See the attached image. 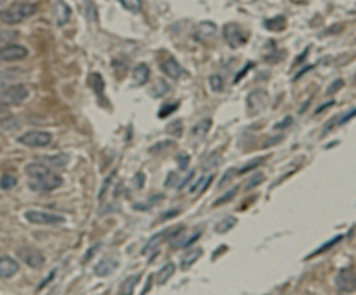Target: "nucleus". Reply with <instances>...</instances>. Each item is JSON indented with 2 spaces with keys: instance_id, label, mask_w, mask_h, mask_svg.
<instances>
[{
  "instance_id": "obj_33",
  "label": "nucleus",
  "mask_w": 356,
  "mask_h": 295,
  "mask_svg": "<svg viewBox=\"0 0 356 295\" xmlns=\"http://www.w3.org/2000/svg\"><path fill=\"white\" fill-rule=\"evenodd\" d=\"M17 37V32H12V30H2L0 32V47H5L10 44L12 41Z\"/></svg>"
},
{
  "instance_id": "obj_16",
  "label": "nucleus",
  "mask_w": 356,
  "mask_h": 295,
  "mask_svg": "<svg viewBox=\"0 0 356 295\" xmlns=\"http://www.w3.org/2000/svg\"><path fill=\"white\" fill-rule=\"evenodd\" d=\"M168 235H170V228L162 229V231H160V232L154 234L153 237L147 241V244L144 246V248H143V254L147 255L148 253H151L153 250H155L157 247L161 244L164 240H168Z\"/></svg>"
},
{
  "instance_id": "obj_10",
  "label": "nucleus",
  "mask_w": 356,
  "mask_h": 295,
  "mask_svg": "<svg viewBox=\"0 0 356 295\" xmlns=\"http://www.w3.org/2000/svg\"><path fill=\"white\" fill-rule=\"evenodd\" d=\"M335 284L340 291L343 292H353L355 291V270L353 268H343L338 272L336 278H335Z\"/></svg>"
},
{
  "instance_id": "obj_22",
  "label": "nucleus",
  "mask_w": 356,
  "mask_h": 295,
  "mask_svg": "<svg viewBox=\"0 0 356 295\" xmlns=\"http://www.w3.org/2000/svg\"><path fill=\"white\" fill-rule=\"evenodd\" d=\"M174 272H175V265H174V262H167L161 270L158 271V274H157V284H158V285H164V284L172 277Z\"/></svg>"
},
{
  "instance_id": "obj_30",
  "label": "nucleus",
  "mask_w": 356,
  "mask_h": 295,
  "mask_svg": "<svg viewBox=\"0 0 356 295\" xmlns=\"http://www.w3.org/2000/svg\"><path fill=\"white\" fill-rule=\"evenodd\" d=\"M123 8L126 10H129L130 13H140L141 8H143V3L141 0H117Z\"/></svg>"
},
{
  "instance_id": "obj_32",
  "label": "nucleus",
  "mask_w": 356,
  "mask_h": 295,
  "mask_svg": "<svg viewBox=\"0 0 356 295\" xmlns=\"http://www.w3.org/2000/svg\"><path fill=\"white\" fill-rule=\"evenodd\" d=\"M343 240V235H336V237H333L332 240H329V241H326L324 246L319 247V248H316L315 253H312V254L309 255V257H314V255L316 254H322V253H325V251H328V250H331L332 247H335L339 241H342Z\"/></svg>"
},
{
  "instance_id": "obj_6",
  "label": "nucleus",
  "mask_w": 356,
  "mask_h": 295,
  "mask_svg": "<svg viewBox=\"0 0 356 295\" xmlns=\"http://www.w3.org/2000/svg\"><path fill=\"white\" fill-rule=\"evenodd\" d=\"M25 218L32 224L37 225H57L65 222V217L58 214L47 213V211H39V210H29L25 213Z\"/></svg>"
},
{
  "instance_id": "obj_49",
  "label": "nucleus",
  "mask_w": 356,
  "mask_h": 295,
  "mask_svg": "<svg viewBox=\"0 0 356 295\" xmlns=\"http://www.w3.org/2000/svg\"><path fill=\"white\" fill-rule=\"evenodd\" d=\"M181 213V210L180 208H172V210H170V211H167V213L162 214V221H165V220H170V218H174V217H177L178 214Z\"/></svg>"
},
{
  "instance_id": "obj_5",
  "label": "nucleus",
  "mask_w": 356,
  "mask_h": 295,
  "mask_svg": "<svg viewBox=\"0 0 356 295\" xmlns=\"http://www.w3.org/2000/svg\"><path fill=\"white\" fill-rule=\"evenodd\" d=\"M53 140V136L47 133V131H41V130H32L27 131L25 134H22L17 141L20 144H23L26 147H46L49 146Z\"/></svg>"
},
{
  "instance_id": "obj_48",
  "label": "nucleus",
  "mask_w": 356,
  "mask_h": 295,
  "mask_svg": "<svg viewBox=\"0 0 356 295\" xmlns=\"http://www.w3.org/2000/svg\"><path fill=\"white\" fill-rule=\"evenodd\" d=\"M194 177V171H190L188 174L186 175V179L184 180H181L180 183H178V186H177V189L178 190H183L186 186H188L190 184V181H191V179Z\"/></svg>"
},
{
  "instance_id": "obj_14",
  "label": "nucleus",
  "mask_w": 356,
  "mask_h": 295,
  "mask_svg": "<svg viewBox=\"0 0 356 295\" xmlns=\"http://www.w3.org/2000/svg\"><path fill=\"white\" fill-rule=\"evenodd\" d=\"M25 171L29 175V179H40L43 175H47L49 172H51V170L49 165H46L41 161H33L26 165Z\"/></svg>"
},
{
  "instance_id": "obj_20",
  "label": "nucleus",
  "mask_w": 356,
  "mask_h": 295,
  "mask_svg": "<svg viewBox=\"0 0 356 295\" xmlns=\"http://www.w3.org/2000/svg\"><path fill=\"white\" fill-rule=\"evenodd\" d=\"M211 126H212V120H211V119H203V120H200V122L191 129L193 137L200 140L204 139V137L208 134V131L211 130Z\"/></svg>"
},
{
  "instance_id": "obj_13",
  "label": "nucleus",
  "mask_w": 356,
  "mask_h": 295,
  "mask_svg": "<svg viewBox=\"0 0 356 295\" xmlns=\"http://www.w3.org/2000/svg\"><path fill=\"white\" fill-rule=\"evenodd\" d=\"M19 262L10 257L0 258V278H10L19 271Z\"/></svg>"
},
{
  "instance_id": "obj_46",
  "label": "nucleus",
  "mask_w": 356,
  "mask_h": 295,
  "mask_svg": "<svg viewBox=\"0 0 356 295\" xmlns=\"http://www.w3.org/2000/svg\"><path fill=\"white\" fill-rule=\"evenodd\" d=\"M234 168H231V170H228V171L224 172V175H222V179L219 180V184H218V189H222L225 184H227V181H231L232 180V177H234Z\"/></svg>"
},
{
  "instance_id": "obj_39",
  "label": "nucleus",
  "mask_w": 356,
  "mask_h": 295,
  "mask_svg": "<svg viewBox=\"0 0 356 295\" xmlns=\"http://www.w3.org/2000/svg\"><path fill=\"white\" fill-rule=\"evenodd\" d=\"M221 164V157L217 154V153H212L204 163V168H215L217 165Z\"/></svg>"
},
{
  "instance_id": "obj_38",
  "label": "nucleus",
  "mask_w": 356,
  "mask_h": 295,
  "mask_svg": "<svg viewBox=\"0 0 356 295\" xmlns=\"http://www.w3.org/2000/svg\"><path fill=\"white\" fill-rule=\"evenodd\" d=\"M183 130H184V127H183V122H181V120L172 122V123L170 124V127L167 129V131L170 133L171 136H174V137H180V136L183 134Z\"/></svg>"
},
{
  "instance_id": "obj_36",
  "label": "nucleus",
  "mask_w": 356,
  "mask_h": 295,
  "mask_svg": "<svg viewBox=\"0 0 356 295\" xmlns=\"http://www.w3.org/2000/svg\"><path fill=\"white\" fill-rule=\"evenodd\" d=\"M177 108H178V103H174V104L165 103V104H162V106L160 107V110H158V117H160V119H165V117H168L170 114H172Z\"/></svg>"
},
{
  "instance_id": "obj_47",
  "label": "nucleus",
  "mask_w": 356,
  "mask_h": 295,
  "mask_svg": "<svg viewBox=\"0 0 356 295\" xmlns=\"http://www.w3.org/2000/svg\"><path fill=\"white\" fill-rule=\"evenodd\" d=\"M283 140V136L281 134V136H276V137H271V139H268L264 144H262V147L264 148H268V147H271V146H276V144H279L281 141Z\"/></svg>"
},
{
  "instance_id": "obj_41",
  "label": "nucleus",
  "mask_w": 356,
  "mask_h": 295,
  "mask_svg": "<svg viewBox=\"0 0 356 295\" xmlns=\"http://www.w3.org/2000/svg\"><path fill=\"white\" fill-rule=\"evenodd\" d=\"M178 183H180V175H178V172L177 171L168 172L167 180H165V187H167V189L175 187V186H178Z\"/></svg>"
},
{
  "instance_id": "obj_50",
  "label": "nucleus",
  "mask_w": 356,
  "mask_h": 295,
  "mask_svg": "<svg viewBox=\"0 0 356 295\" xmlns=\"http://www.w3.org/2000/svg\"><path fill=\"white\" fill-rule=\"evenodd\" d=\"M171 144H172V141H162V143H158V144L153 146V147L150 148V151H151V153H157L158 150H160V151L164 150L162 147H165V146H171Z\"/></svg>"
},
{
  "instance_id": "obj_56",
  "label": "nucleus",
  "mask_w": 356,
  "mask_h": 295,
  "mask_svg": "<svg viewBox=\"0 0 356 295\" xmlns=\"http://www.w3.org/2000/svg\"><path fill=\"white\" fill-rule=\"evenodd\" d=\"M0 3H3V0H0Z\"/></svg>"
},
{
  "instance_id": "obj_17",
  "label": "nucleus",
  "mask_w": 356,
  "mask_h": 295,
  "mask_svg": "<svg viewBox=\"0 0 356 295\" xmlns=\"http://www.w3.org/2000/svg\"><path fill=\"white\" fill-rule=\"evenodd\" d=\"M72 16V9L66 5L63 0L56 2V22L58 26H65Z\"/></svg>"
},
{
  "instance_id": "obj_29",
  "label": "nucleus",
  "mask_w": 356,
  "mask_h": 295,
  "mask_svg": "<svg viewBox=\"0 0 356 295\" xmlns=\"http://www.w3.org/2000/svg\"><path fill=\"white\" fill-rule=\"evenodd\" d=\"M90 86L91 89L96 91V94L101 96L103 91H104V82H103V77L98 73L90 74Z\"/></svg>"
},
{
  "instance_id": "obj_18",
  "label": "nucleus",
  "mask_w": 356,
  "mask_h": 295,
  "mask_svg": "<svg viewBox=\"0 0 356 295\" xmlns=\"http://www.w3.org/2000/svg\"><path fill=\"white\" fill-rule=\"evenodd\" d=\"M200 237H201V232H200V231L195 232V234L188 235V237H183V232H181V234H178L177 237L171 240L170 246L172 247V248H187V247H190L191 244H194L195 241Z\"/></svg>"
},
{
  "instance_id": "obj_54",
  "label": "nucleus",
  "mask_w": 356,
  "mask_h": 295,
  "mask_svg": "<svg viewBox=\"0 0 356 295\" xmlns=\"http://www.w3.org/2000/svg\"><path fill=\"white\" fill-rule=\"evenodd\" d=\"M308 51H309V47H308V49L304 50V53H302V54H301V56H300V58H298V60L295 62V65H298V63H301V62H302V60L305 58V56H307V54H308Z\"/></svg>"
},
{
  "instance_id": "obj_3",
  "label": "nucleus",
  "mask_w": 356,
  "mask_h": 295,
  "mask_svg": "<svg viewBox=\"0 0 356 295\" xmlns=\"http://www.w3.org/2000/svg\"><path fill=\"white\" fill-rule=\"evenodd\" d=\"M62 184H63V177L51 171L47 175L40 177V179H30L29 187H30V190L37 191V193H47V191H53V190L58 189Z\"/></svg>"
},
{
  "instance_id": "obj_9",
  "label": "nucleus",
  "mask_w": 356,
  "mask_h": 295,
  "mask_svg": "<svg viewBox=\"0 0 356 295\" xmlns=\"http://www.w3.org/2000/svg\"><path fill=\"white\" fill-rule=\"evenodd\" d=\"M29 50L25 46L20 44H8L5 47H0V63H9V62H16L23 60L27 57Z\"/></svg>"
},
{
  "instance_id": "obj_19",
  "label": "nucleus",
  "mask_w": 356,
  "mask_h": 295,
  "mask_svg": "<svg viewBox=\"0 0 356 295\" xmlns=\"http://www.w3.org/2000/svg\"><path fill=\"white\" fill-rule=\"evenodd\" d=\"M133 79H134V83L137 86H144L148 79H150V69L148 66L141 63V65L136 66V69L133 70Z\"/></svg>"
},
{
  "instance_id": "obj_4",
  "label": "nucleus",
  "mask_w": 356,
  "mask_h": 295,
  "mask_svg": "<svg viewBox=\"0 0 356 295\" xmlns=\"http://www.w3.org/2000/svg\"><path fill=\"white\" fill-rule=\"evenodd\" d=\"M222 36L231 49H238L248 41V34L244 32L243 27L236 23H228L224 26Z\"/></svg>"
},
{
  "instance_id": "obj_34",
  "label": "nucleus",
  "mask_w": 356,
  "mask_h": 295,
  "mask_svg": "<svg viewBox=\"0 0 356 295\" xmlns=\"http://www.w3.org/2000/svg\"><path fill=\"white\" fill-rule=\"evenodd\" d=\"M16 177L15 175H12V174H5V175H2V179H0V189L2 190H10L13 189L15 186H16Z\"/></svg>"
},
{
  "instance_id": "obj_7",
  "label": "nucleus",
  "mask_w": 356,
  "mask_h": 295,
  "mask_svg": "<svg viewBox=\"0 0 356 295\" xmlns=\"http://www.w3.org/2000/svg\"><path fill=\"white\" fill-rule=\"evenodd\" d=\"M17 257L25 262L27 267L34 268V270H39L44 264V255L41 254L40 251H37L34 248H30V247L19 248L17 250Z\"/></svg>"
},
{
  "instance_id": "obj_21",
  "label": "nucleus",
  "mask_w": 356,
  "mask_h": 295,
  "mask_svg": "<svg viewBox=\"0 0 356 295\" xmlns=\"http://www.w3.org/2000/svg\"><path fill=\"white\" fill-rule=\"evenodd\" d=\"M203 255V250L201 248H195V250H193V251H188L183 258H181V264H180V267H181V270L186 271L188 270L191 265H194L195 262L200 260V257Z\"/></svg>"
},
{
  "instance_id": "obj_11",
  "label": "nucleus",
  "mask_w": 356,
  "mask_h": 295,
  "mask_svg": "<svg viewBox=\"0 0 356 295\" xmlns=\"http://www.w3.org/2000/svg\"><path fill=\"white\" fill-rule=\"evenodd\" d=\"M217 33V26L212 22H201L200 25L195 27L193 33V39L197 41L210 40L214 37V34Z\"/></svg>"
},
{
  "instance_id": "obj_15",
  "label": "nucleus",
  "mask_w": 356,
  "mask_h": 295,
  "mask_svg": "<svg viewBox=\"0 0 356 295\" xmlns=\"http://www.w3.org/2000/svg\"><path fill=\"white\" fill-rule=\"evenodd\" d=\"M161 69L164 73L167 74L168 77H171V79H174V80L180 79V77L183 76V73H184V70H183L181 65H180L174 57L167 58L165 62H162Z\"/></svg>"
},
{
  "instance_id": "obj_8",
  "label": "nucleus",
  "mask_w": 356,
  "mask_h": 295,
  "mask_svg": "<svg viewBox=\"0 0 356 295\" xmlns=\"http://www.w3.org/2000/svg\"><path fill=\"white\" fill-rule=\"evenodd\" d=\"M269 101V96L265 90H255L248 94L247 97V107L251 115L259 114Z\"/></svg>"
},
{
  "instance_id": "obj_24",
  "label": "nucleus",
  "mask_w": 356,
  "mask_h": 295,
  "mask_svg": "<svg viewBox=\"0 0 356 295\" xmlns=\"http://www.w3.org/2000/svg\"><path fill=\"white\" fill-rule=\"evenodd\" d=\"M41 160H43L41 163H44L49 167L60 168V167H65L66 164L69 163V156L67 154H54V156L43 157Z\"/></svg>"
},
{
  "instance_id": "obj_45",
  "label": "nucleus",
  "mask_w": 356,
  "mask_h": 295,
  "mask_svg": "<svg viewBox=\"0 0 356 295\" xmlns=\"http://www.w3.org/2000/svg\"><path fill=\"white\" fill-rule=\"evenodd\" d=\"M254 66H255V63H254V62H248L247 65L244 66L243 70H241L240 73H238V74H236V76H235V79H234V83H235V84H236V83H238V82H241V80H243V79H244V76H245V74L248 73V72H250V69H252Z\"/></svg>"
},
{
  "instance_id": "obj_1",
  "label": "nucleus",
  "mask_w": 356,
  "mask_h": 295,
  "mask_svg": "<svg viewBox=\"0 0 356 295\" xmlns=\"http://www.w3.org/2000/svg\"><path fill=\"white\" fill-rule=\"evenodd\" d=\"M36 12H37V8L33 3H15L0 12V20L5 25H17L26 19L32 17Z\"/></svg>"
},
{
  "instance_id": "obj_55",
  "label": "nucleus",
  "mask_w": 356,
  "mask_h": 295,
  "mask_svg": "<svg viewBox=\"0 0 356 295\" xmlns=\"http://www.w3.org/2000/svg\"><path fill=\"white\" fill-rule=\"evenodd\" d=\"M151 279H153V277H151V275H150V277H148V279H147V287L144 288V289H143V291H141V294H146L147 291H148V289H150V284H151Z\"/></svg>"
},
{
  "instance_id": "obj_28",
  "label": "nucleus",
  "mask_w": 356,
  "mask_h": 295,
  "mask_svg": "<svg viewBox=\"0 0 356 295\" xmlns=\"http://www.w3.org/2000/svg\"><path fill=\"white\" fill-rule=\"evenodd\" d=\"M238 190H240V187H238V186H235V187H232V189L229 190V191L224 193L222 196L218 197V198H217V200L212 203V207H221V205H225L227 203H229V201H231V200H232V198L236 196Z\"/></svg>"
},
{
  "instance_id": "obj_31",
  "label": "nucleus",
  "mask_w": 356,
  "mask_h": 295,
  "mask_svg": "<svg viewBox=\"0 0 356 295\" xmlns=\"http://www.w3.org/2000/svg\"><path fill=\"white\" fill-rule=\"evenodd\" d=\"M262 163H264V158H261V157H258V158H254V160L248 161L247 164H244L243 167H240V168H238V171H236V174L243 175V174H245V172L254 171V170H255V168H258L259 165H261Z\"/></svg>"
},
{
  "instance_id": "obj_44",
  "label": "nucleus",
  "mask_w": 356,
  "mask_h": 295,
  "mask_svg": "<svg viewBox=\"0 0 356 295\" xmlns=\"http://www.w3.org/2000/svg\"><path fill=\"white\" fill-rule=\"evenodd\" d=\"M355 114H356V107H353V108H350L349 111H346L345 114L340 115L339 120H338V126H343V124H346L349 120H352V119L355 117Z\"/></svg>"
},
{
  "instance_id": "obj_25",
  "label": "nucleus",
  "mask_w": 356,
  "mask_h": 295,
  "mask_svg": "<svg viewBox=\"0 0 356 295\" xmlns=\"http://www.w3.org/2000/svg\"><path fill=\"white\" fill-rule=\"evenodd\" d=\"M140 274H134V275H130L127 278L123 281L122 288H120V294H126V295H131L134 292V288L138 284L140 281Z\"/></svg>"
},
{
  "instance_id": "obj_35",
  "label": "nucleus",
  "mask_w": 356,
  "mask_h": 295,
  "mask_svg": "<svg viewBox=\"0 0 356 295\" xmlns=\"http://www.w3.org/2000/svg\"><path fill=\"white\" fill-rule=\"evenodd\" d=\"M210 87L211 90L219 93V91L224 89V80L219 74H212L210 77Z\"/></svg>"
},
{
  "instance_id": "obj_43",
  "label": "nucleus",
  "mask_w": 356,
  "mask_h": 295,
  "mask_svg": "<svg viewBox=\"0 0 356 295\" xmlns=\"http://www.w3.org/2000/svg\"><path fill=\"white\" fill-rule=\"evenodd\" d=\"M292 123H293V119H292L291 115H286L283 120L274 124V130H285V129H288L289 126H292Z\"/></svg>"
},
{
  "instance_id": "obj_27",
  "label": "nucleus",
  "mask_w": 356,
  "mask_h": 295,
  "mask_svg": "<svg viewBox=\"0 0 356 295\" xmlns=\"http://www.w3.org/2000/svg\"><path fill=\"white\" fill-rule=\"evenodd\" d=\"M168 90H170L168 84L160 79V80H157V82L153 84V87H151V90H150V94H151V97L160 98L162 97V96H165V94L168 93Z\"/></svg>"
},
{
  "instance_id": "obj_40",
  "label": "nucleus",
  "mask_w": 356,
  "mask_h": 295,
  "mask_svg": "<svg viewBox=\"0 0 356 295\" xmlns=\"http://www.w3.org/2000/svg\"><path fill=\"white\" fill-rule=\"evenodd\" d=\"M190 160H191V157L188 156V154H186V153L178 154L177 156L178 168H180V170H183V171H186L187 168H188V165H190Z\"/></svg>"
},
{
  "instance_id": "obj_2",
  "label": "nucleus",
  "mask_w": 356,
  "mask_h": 295,
  "mask_svg": "<svg viewBox=\"0 0 356 295\" xmlns=\"http://www.w3.org/2000/svg\"><path fill=\"white\" fill-rule=\"evenodd\" d=\"M29 96V91L23 84H12L0 90V106H17L23 103Z\"/></svg>"
},
{
  "instance_id": "obj_37",
  "label": "nucleus",
  "mask_w": 356,
  "mask_h": 295,
  "mask_svg": "<svg viewBox=\"0 0 356 295\" xmlns=\"http://www.w3.org/2000/svg\"><path fill=\"white\" fill-rule=\"evenodd\" d=\"M264 179H265V177H264V174H262V172H255L251 179L248 180V183H247V186H245V191H250V190L258 187L259 184L264 181Z\"/></svg>"
},
{
  "instance_id": "obj_42",
  "label": "nucleus",
  "mask_w": 356,
  "mask_h": 295,
  "mask_svg": "<svg viewBox=\"0 0 356 295\" xmlns=\"http://www.w3.org/2000/svg\"><path fill=\"white\" fill-rule=\"evenodd\" d=\"M343 86H345V82H343L342 79H336V80H333V82L331 83V86L328 87L326 94H328V96H329V94H335V93H338Z\"/></svg>"
},
{
  "instance_id": "obj_52",
  "label": "nucleus",
  "mask_w": 356,
  "mask_h": 295,
  "mask_svg": "<svg viewBox=\"0 0 356 295\" xmlns=\"http://www.w3.org/2000/svg\"><path fill=\"white\" fill-rule=\"evenodd\" d=\"M335 104V100H331V101H326V103H324L322 106H319L318 108L315 110V114H321L324 110H326V108H329V107H332Z\"/></svg>"
},
{
  "instance_id": "obj_23",
  "label": "nucleus",
  "mask_w": 356,
  "mask_h": 295,
  "mask_svg": "<svg viewBox=\"0 0 356 295\" xmlns=\"http://www.w3.org/2000/svg\"><path fill=\"white\" fill-rule=\"evenodd\" d=\"M264 26L271 32H282L286 27V19L279 15V16L272 17V19H267L264 22Z\"/></svg>"
},
{
  "instance_id": "obj_51",
  "label": "nucleus",
  "mask_w": 356,
  "mask_h": 295,
  "mask_svg": "<svg viewBox=\"0 0 356 295\" xmlns=\"http://www.w3.org/2000/svg\"><path fill=\"white\" fill-rule=\"evenodd\" d=\"M312 69H314V66H312V65H311V66H307V67H304V69H302L301 72H298V73H296V74H295V76H293V82H296V80H300V79H301V77H302V76H304V74L308 73V72H311Z\"/></svg>"
},
{
  "instance_id": "obj_12",
  "label": "nucleus",
  "mask_w": 356,
  "mask_h": 295,
  "mask_svg": "<svg viewBox=\"0 0 356 295\" xmlns=\"http://www.w3.org/2000/svg\"><path fill=\"white\" fill-rule=\"evenodd\" d=\"M117 267H118V261L115 258L105 257L101 261L96 264L94 272H96V275H98V277H108L114 270H117Z\"/></svg>"
},
{
  "instance_id": "obj_53",
  "label": "nucleus",
  "mask_w": 356,
  "mask_h": 295,
  "mask_svg": "<svg viewBox=\"0 0 356 295\" xmlns=\"http://www.w3.org/2000/svg\"><path fill=\"white\" fill-rule=\"evenodd\" d=\"M110 181H111V177H108V179H107V180L104 181V186H103V187H101V190H100V196H98L100 198H103V197L105 196V193H107V189L110 187Z\"/></svg>"
},
{
  "instance_id": "obj_26",
  "label": "nucleus",
  "mask_w": 356,
  "mask_h": 295,
  "mask_svg": "<svg viewBox=\"0 0 356 295\" xmlns=\"http://www.w3.org/2000/svg\"><path fill=\"white\" fill-rule=\"evenodd\" d=\"M236 222H238L236 217H234V215H228V217L222 218V220L215 225V232H218V234H225L229 229L234 228L235 225H236Z\"/></svg>"
}]
</instances>
